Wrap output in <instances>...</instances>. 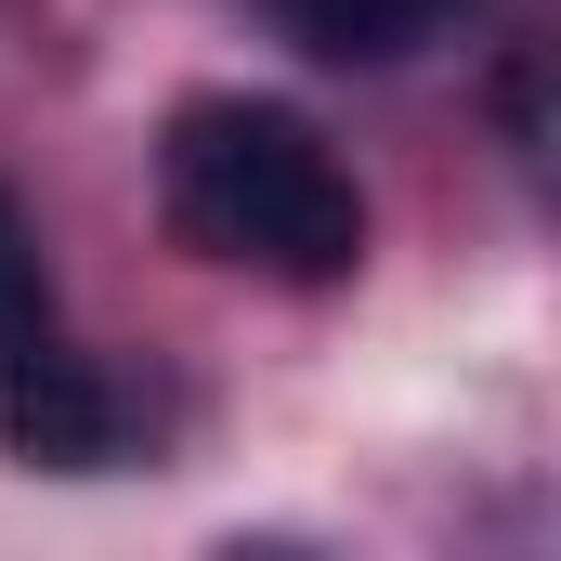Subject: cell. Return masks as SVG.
<instances>
[{
  "label": "cell",
  "mask_w": 561,
  "mask_h": 561,
  "mask_svg": "<svg viewBox=\"0 0 561 561\" xmlns=\"http://www.w3.org/2000/svg\"><path fill=\"white\" fill-rule=\"evenodd\" d=\"M157 196H170L183 249H209L236 275L340 287L366 262V196H353L340 144L300 105H262V92H196L157 144Z\"/></svg>",
  "instance_id": "6da1fadb"
},
{
  "label": "cell",
  "mask_w": 561,
  "mask_h": 561,
  "mask_svg": "<svg viewBox=\"0 0 561 561\" xmlns=\"http://www.w3.org/2000/svg\"><path fill=\"white\" fill-rule=\"evenodd\" d=\"M0 444L26 470H105L118 457V392L66 340L53 275H39V236L13 222V196H0Z\"/></svg>",
  "instance_id": "7a4b0ae2"
},
{
  "label": "cell",
  "mask_w": 561,
  "mask_h": 561,
  "mask_svg": "<svg viewBox=\"0 0 561 561\" xmlns=\"http://www.w3.org/2000/svg\"><path fill=\"white\" fill-rule=\"evenodd\" d=\"M275 13L300 26V53H327V66H392V53L444 39L470 0H275Z\"/></svg>",
  "instance_id": "3957f363"
}]
</instances>
